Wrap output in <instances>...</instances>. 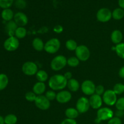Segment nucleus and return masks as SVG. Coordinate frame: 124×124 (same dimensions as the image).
Wrapping results in <instances>:
<instances>
[{
  "mask_svg": "<svg viewBox=\"0 0 124 124\" xmlns=\"http://www.w3.org/2000/svg\"><path fill=\"white\" fill-rule=\"evenodd\" d=\"M68 81L64 75H54L48 80V86L53 91H61L67 85Z\"/></svg>",
  "mask_w": 124,
  "mask_h": 124,
  "instance_id": "1",
  "label": "nucleus"
},
{
  "mask_svg": "<svg viewBox=\"0 0 124 124\" xmlns=\"http://www.w3.org/2000/svg\"><path fill=\"white\" fill-rule=\"evenodd\" d=\"M113 111L111 109L108 107H102L98 109L97 111V118L96 119L95 122L99 124L101 121H107L113 117Z\"/></svg>",
  "mask_w": 124,
  "mask_h": 124,
  "instance_id": "2",
  "label": "nucleus"
},
{
  "mask_svg": "<svg viewBox=\"0 0 124 124\" xmlns=\"http://www.w3.org/2000/svg\"><path fill=\"white\" fill-rule=\"evenodd\" d=\"M67 65V59L63 55L54 57L50 63V67L54 71H59Z\"/></svg>",
  "mask_w": 124,
  "mask_h": 124,
  "instance_id": "3",
  "label": "nucleus"
},
{
  "mask_svg": "<svg viewBox=\"0 0 124 124\" xmlns=\"http://www.w3.org/2000/svg\"><path fill=\"white\" fill-rule=\"evenodd\" d=\"M61 47L60 41L58 38H52L45 43L44 50L49 54H54Z\"/></svg>",
  "mask_w": 124,
  "mask_h": 124,
  "instance_id": "4",
  "label": "nucleus"
},
{
  "mask_svg": "<svg viewBox=\"0 0 124 124\" xmlns=\"http://www.w3.org/2000/svg\"><path fill=\"white\" fill-rule=\"evenodd\" d=\"M75 54L78 59L81 61H86L90 57V52L88 47L84 45L78 46L75 50Z\"/></svg>",
  "mask_w": 124,
  "mask_h": 124,
  "instance_id": "5",
  "label": "nucleus"
},
{
  "mask_svg": "<svg viewBox=\"0 0 124 124\" xmlns=\"http://www.w3.org/2000/svg\"><path fill=\"white\" fill-rule=\"evenodd\" d=\"M23 73L27 76H33L38 71V65L32 61H27L24 63L22 66Z\"/></svg>",
  "mask_w": 124,
  "mask_h": 124,
  "instance_id": "6",
  "label": "nucleus"
},
{
  "mask_svg": "<svg viewBox=\"0 0 124 124\" xmlns=\"http://www.w3.org/2000/svg\"><path fill=\"white\" fill-rule=\"evenodd\" d=\"M19 41L15 36L8 37L4 42V48L8 52H13L18 48Z\"/></svg>",
  "mask_w": 124,
  "mask_h": 124,
  "instance_id": "7",
  "label": "nucleus"
},
{
  "mask_svg": "<svg viewBox=\"0 0 124 124\" xmlns=\"http://www.w3.org/2000/svg\"><path fill=\"white\" fill-rule=\"evenodd\" d=\"M103 102L108 106L115 105L117 101V94L112 90H107L105 91L102 96Z\"/></svg>",
  "mask_w": 124,
  "mask_h": 124,
  "instance_id": "8",
  "label": "nucleus"
},
{
  "mask_svg": "<svg viewBox=\"0 0 124 124\" xmlns=\"http://www.w3.org/2000/svg\"><path fill=\"white\" fill-rule=\"evenodd\" d=\"M112 18V12L107 8H101L96 13V18L99 22L107 23Z\"/></svg>",
  "mask_w": 124,
  "mask_h": 124,
  "instance_id": "9",
  "label": "nucleus"
},
{
  "mask_svg": "<svg viewBox=\"0 0 124 124\" xmlns=\"http://www.w3.org/2000/svg\"><path fill=\"white\" fill-rule=\"evenodd\" d=\"M95 84L91 80H85L81 85V90L83 93L87 96H92L95 93Z\"/></svg>",
  "mask_w": 124,
  "mask_h": 124,
  "instance_id": "10",
  "label": "nucleus"
},
{
  "mask_svg": "<svg viewBox=\"0 0 124 124\" xmlns=\"http://www.w3.org/2000/svg\"><path fill=\"white\" fill-rule=\"evenodd\" d=\"M76 107L79 113H85L87 112L90 107L89 99L85 97H81L78 100Z\"/></svg>",
  "mask_w": 124,
  "mask_h": 124,
  "instance_id": "11",
  "label": "nucleus"
},
{
  "mask_svg": "<svg viewBox=\"0 0 124 124\" xmlns=\"http://www.w3.org/2000/svg\"><path fill=\"white\" fill-rule=\"evenodd\" d=\"M35 104L37 108L41 110H47L50 107V101L44 95L37 96L35 101Z\"/></svg>",
  "mask_w": 124,
  "mask_h": 124,
  "instance_id": "12",
  "label": "nucleus"
},
{
  "mask_svg": "<svg viewBox=\"0 0 124 124\" xmlns=\"http://www.w3.org/2000/svg\"><path fill=\"white\" fill-rule=\"evenodd\" d=\"M72 96L71 93L67 90H61L56 94V101L60 104H66L70 101Z\"/></svg>",
  "mask_w": 124,
  "mask_h": 124,
  "instance_id": "13",
  "label": "nucleus"
},
{
  "mask_svg": "<svg viewBox=\"0 0 124 124\" xmlns=\"http://www.w3.org/2000/svg\"><path fill=\"white\" fill-rule=\"evenodd\" d=\"M14 21L18 27H24L27 24L29 19L25 13L23 12H17L14 15Z\"/></svg>",
  "mask_w": 124,
  "mask_h": 124,
  "instance_id": "14",
  "label": "nucleus"
},
{
  "mask_svg": "<svg viewBox=\"0 0 124 124\" xmlns=\"http://www.w3.org/2000/svg\"><path fill=\"white\" fill-rule=\"evenodd\" d=\"M89 102L90 107L93 109H99L101 108L103 103L102 98L101 96L94 93L93 95L90 96L89 99Z\"/></svg>",
  "mask_w": 124,
  "mask_h": 124,
  "instance_id": "15",
  "label": "nucleus"
},
{
  "mask_svg": "<svg viewBox=\"0 0 124 124\" xmlns=\"http://www.w3.org/2000/svg\"><path fill=\"white\" fill-rule=\"evenodd\" d=\"M18 27V25L13 20L10 21L6 23L5 29H6V31L8 35V37L15 36V33L16 30Z\"/></svg>",
  "mask_w": 124,
  "mask_h": 124,
  "instance_id": "16",
  "label": "nucleus"
},
{
  "mask_svg": "<svg viewBox=\"0 0 124 124\" xmlns=\"http://www.w3.org/2000/svg\"><path fill=\"white\" fill-rule=\"evenodd\" d=\"M46 89V86L44 82H37L33 87V92L37 96L42 95Z\"/></svg>",
  "mask_w": 124,
  "mask_h": 124,
  "instance_id": "17",
  "label": "nucleus"
},
{
  "mask_svg": "<svg viewBox=\"0 0 124 124\" xmlns=\"http://www.w3.org/2000/svg\"><path fill=\"white\" fill-rule=\"evenodd\" d=\"M122 39H123V35L120 30H115L111 33V40L115 44L117 45L121 43Z\"/></svg>",
  "mask_w": 124,
  "mask_h": 124,
  "instance_id": "18",
  "label": "nucleus"
},
{
  "mask_svg": "<svg viewBox=\"0 0 124 124\" xmlns=\"http://www.w3.org/2000/svg\"><path fill=\"white\" fill-rule=\"evenodd\" d=\"M44 45L45 44L44 43L43 41L39 38H35L32 41L33 47L38 52H41L44 50Z\"/></svg>",
  "mask_w": 124,
  "mask_h": 124,
  "instance_id": "19",
  "label": "nucleus"
},
{
  "mask_svg": "<svg viewBox=\"0 0 124 124\" xmlns=\"http://www.w3.org/2000/svg\"><path fill=\"white\" fill-rule=\"evenodd\" d=\"M67 86L69 90L72 92H77L80 87V85L78 81L73 78L68 81Z\"/></svg>",
  "mask_w": 124,
  "mask_h": 124,
  "instance_id": "20",
  "label": "nucleus"
},
{
  "mask_svg": "<svg viewBox=\"0 0 124 124\" xmlns=\"http://www.w3.org/2000/svg\"><path fill=\"white\" fill-rule=\"evenodd\" d=\"M14 13L13 12L10 8H6L2 11L1 13V17L5 21L8 22L12 21V19L14 18Z\"/></svg>",
  "mask_w": 124,
  "mask_h": 124,
  "instance_id": "21",
  "label": "nucleus"
},
{
  "mask_svg": "<svg viewBox=\"0 0 124 124\" xmlns=\"http://www.w3.org/2000/svg\"><path fill=\"white\" fill-rule=\"evenodd\" d=\"M79 113L77 109L74 108H69L66 109L65 111V115L66 117L71 119H75L77 118L79 116Z\"/></svg>",
  "mask_w": 124,
  "mask_h": 124,
  "instance_id": "22",
  "label": "nucleus"
},
{
  "mask_svg": "<svg viewBox=\"0 0 124 124\" xmlns=\"http://www.w3.org/2000/svg\"><path fill=\"white\" fill-rule=\"evenodd\" d=\"M36 78L38 82H44L47 81L48 78V73L45 70H38L37 73L36 74Z\"/></svg>",
  "mask_w": 124,
  "mask_h": 124,
  "instance_id": "23",
  "label": "nucleus"
},
{
  "mask_svg": "<svg viewBox=\"0 0 124 124\" xmlns=\"http://www.w3.org/2000/svg\"><path fill=\"white\" fill-rule=\"evenodd\" d=\"M124 17V10L121 8H116L112 12V18L115 20H121Z\"/></svg>",
  "mask_w": 124,
  "mask_h": 124,
  "instance_id": "24",
  "label": "nucleus"
},
{
  "mask_svg": "<svg viewBox=\"0 0 124 124\" xmlns=\"http://www.w3.org/2000/svg\"><path fill=\"white\" fill-rule=\"evenodd\" d=\"M8 84V78L6 74H0V91L4 90Z\"/></svg>",
  "mask_w": 124,
  "mask_h": 124,
  "instance_id": "25",
  "label": "nucleus"
},
{
  "mask_svg": "<svg viewBox=\"0 0 124 124\" xmlns=\"http://www.w3.org/2000/svg\"><path fill=\"white\" fill-rule=\"evenodd\" d=\"M27 35V30L24 27H18L15 33V36L18 39H23Z\"/></svg>",
  "mask_w": 124,
  "mask_h": 124,
  "instance_id": "26",
  "label": "nucleus"
},
{
  "mask_svg": "<svg viewBox=\"0 0 124 124\" xmlns=\"http://www.w3.org/2000/svg\"><path fill=\"white\" fill-rule=\"evenodd\" d=\"M18 121L16 116L13 114H9L4 117L5 124H16Z\"/></svg>",
  "mask_w": 124,
  "mask_h": 124,
  "instance_id": "27",
  "label": "nucleus"
},
{
  "mask_svg": "<svg viewBox=\"0 0 124 124\" xmlns=\"http://www.w3.org/2000/svg\"><path fill=\"white\" fill-rule=\"evenodd\" d=\"M78 44L75 40L69 39L65 42V47L67 49L70 51H75L78 47Z\"/></svg>",
  "mask_w": 124,
  "mask_h": 124,
  "instance_id": "28",
  "label": "nucleus"
},
{
  "mask_svg": "<svg viewBox=\"0 0 124 124\" xmlns=\"http://www.w3.org/2000/svg\"><path fill=\"white\" fill-rule=\"evenodd\" d=\"M115 51L119 57L124 59V43L121 42L116 45L115 47Z\"/></svg>",
  "mask_w": 124,
  "mask_h": 124,
  "instance_id": "29",
  "label": "nucleus"
},
{
  "mask_svg": "<svg viewBox=\"0 0 124 124\" xmlns=\"http://www.w3.org/2000/svg\"><path fill=\"white\" fill-rule=\"evenodd\" d=\"M79 61H80L76 56L70 57L67 59V65L71 67H76L79 65Z\"/></svg>",
  "mask_w": 124,
  "mask_h": 124,
  "instance_id": "30",
  "label": "nucleus"
},
{
  "mask_svg": "<svg viewBox=\"0 0 124 124\" xmlns=\"http://www.w3.org/2000/svg\"><path fill=\"white\" fill-rule=\"evenodd\" d=\"M113 92L116 94H121L124 92V85L123 84L117 83L114 86Z\"/></svg>",
  "mask_w": 124,
  "mask_h": 124,
  "instance_id": "31",
  "label": "nucleus"
},
{
  "mask_svg": "<svg viewBox=\"0 0 124 124\" xmlns=\"http://www.w3.org/2000/svg\"><path fill=\"white\" fill-rule=\"evenodd\" d=\"M13 3V0H0V7L3 9L9 8Z\"/></svg>",
  "mask_w": 124,
  "mask_h": 124,
  "instance_id": "32",
  "label": "nucleus"
},
{
  "mask_svg": "<svg viewBox=\"0 0 124 124\" xmlns=\"http://www.w3.org/2000/svg\"><path fill=\"white\" fill-rule=\"evenodd\" d=\"M36 97H37V95L33 92H28L25 94V99L30 102H35Z\"/></svg>",
  "mask_w": 124,
  "mask_h": 124,
  "instance_id": "33",
  "label": "nucleus"
},
{
  "mask_svg": "<svg viewBox=\"0 0 124 124\" xmlns=\"http://www.w3.org/2000/svg\"><path fill=\"white\" fill-rule=\"evenodd\" d=\"M115 105L117 110L124 111V98H121L117 99Z\"/></svg>",
  "mask_w": 124,
  "mask_h": 124,
  "instance_id": "34",
  "label": "nucleus"
},
{
  "mask_svg": "<svg viewBox=\"0 0 124 124\" xmlns=\"http://www.w3.org/2000/svg\"><path fill=\"white\" fill-rule=\"evenodd\" d=\"M56 93H55V92L53 90H48L47 91V92L46 93V97L50 101H53L56 99Z\"/></svg>",
  "mask_w": 124,
  "mask_h": 124,
  "instance_id": "35",
  "label": "nucleus"
},
{
  "mask_svg": "<svg viewBox=\"0 0 124 124\" xmlns=\"http://www.w3.org/2000/svg\"><path fill=\"white\" fill-rule=\"evenodd\" d=\"M15 5L16 8H19V9H23L26 7L27 3L25 0H16Z\"/></svg>",
  "mask_w": 124,
  "mask_h": 124,
  "instance_id": "36",
  "label": "nucleus"
},
{
  "mask_svg": "<svg viewBox=\"0 0 124 124\" xmlns=\"http://www.w3.org/2000/svg\"><path fill=\"white\" fill-rule=\"evenodd\" d=\"M104 92H105V88H104V87L103 85H99L96 87L95 94L101 96V95H103V94H104Z\"/></svg>",
  "mask_w": 124,
  "mask_h": 124,
  "instance_id": "37",
  "label": "nucleus"
},
{
  "mask_svg": "<svg viewBox=\"0 0 124 124\" xmlns=\"http://www.w3.org/2000/svg\"><path fill=\"white\" fill-rule=\"evenodd\" d=\"M108 124H122V121L119 117H113L109 120Z\"/></svg>",
  "mask_w": 124,
  "mask_h": 124,
  "instance_id": "38",
  "label": "nucleus"
},
{
  "mask_svg": "<svg viewBox=\"0 0 124 124\" xmlns=\"http://www.w3.org/2000/svg\"><path fill=\"white\" fill-rule=\"evenodd\" d=\"M63 30H64V28H63V27L61 25H56L54 27V28H53V31L58 34L61 33L63 31Z\"/></svg>",
  "mask_w": 124,
  "mask_h": 124,
  "instance_id": "39",
  "label": "nucleus"
},
{
  "mask_svg": "<svg viewBox=\"0 0 124 124\" xmlns=\"http://www.w3.org/2000/svg\"><path fill=\"white\" fill-rule=\"evenodd\" d=\"M61 124H77V122L75 119H71L67 118L62 121Z\"/></svg>",
  "mask_w": 124,
  "mask_h": 124,
  "instance_id": "40",
  "label": "nucleus"
},
{
  "mask_svg": "<svg viewBox=\"0 0 124 124\" xmlns=\"http://www.w3.org/2000/svg\"><path fill=\"white\" fill-rule=\"evenodd\" d=\"M64 77L67 79V81H69V80L72 79L73 75H72V73H71L70 71H68V72H66L65 74H64Z\"/></svg>",
  "mask_w": 124,
  "mask_h": 124,
  "instance_id": "41",
  "label": "nucleus"
},
{
  "mask_svg": "<svg viewBox=\"0 0 124 124\" xmlns=\"http://www.w3.org/2000/svg\"><path fill=\"white\" fill-rule=\"evenodd\" d=\"M119 76L121 78L124 79V66L122 67L121 69L119 71Z\"/></svg>",
  "mask_w": 124,
  "mask_h": 124,
  "instance_id": "42",
  "label": "nucleus"
},
{
  "mask_svg": "<svg viewBox=\"0 0 124 124\" xmlns=\"http://www.w3.org/2000/svg\"><path fill=\"white\" fill-rule=\"evenodd\" d=\"M116 117H122V116L124 115V111H121V110H117L116 113Z\"/></svg>",
  "mask_w": 124,
  "mask_h": 124,
  "instance_id": "43",
  "label": "nucleus"
},
{
  "mask_svg": "<svg viewBox=\"0 0 124 124\" xmlns=\"http://www.w3.org/2000/svg\"><path fill=\"white\" fill-rule=\"evenodd\" d=\"M118 4L120 8L124 9V0H118Z\"/></svg>",
  "mask_w": 124,
  "mask_h": 124,
  "instance_id": "44",
  "label": "nucleus"
},
{
  "mask_svg": "<svg viewBox=\"0 0 124 124\" xmlns=\"http://www.w3.org/2000/svg\"><path fill=\"white\" fill-rule=\"evenodd\" d=\"M0 124H5L4 118L0 115Z\"/></svg>",
  "mask_w": 124,
  "mask_h": 124,
  "instance_id": "45",
  "label": "nucleus"
},
{
  "mask_svg": "<svg viewBox=\"0 0 124 124\" xmlns=\"http://www.w3.org/2000/svg\"></svg>",
  "mask_w": 124,
  "mask_h": 124,
  "instance_id": "46",
  "label": "nucleus"
}]
</instances>
